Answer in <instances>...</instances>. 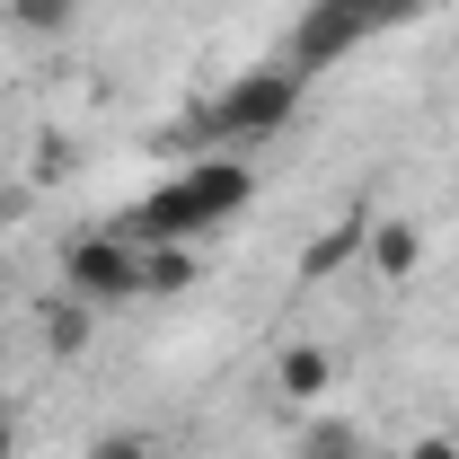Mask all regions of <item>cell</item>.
I'll use <instances>...</instances> for the list:
<instances>
[{
    "label": "cell",
    "mask_w": 459,
    "mask_h": 459,
    "mask_svg": "<svg viewBox=\"0 0 459 459\" xmlns=\"http://www.w3.org/2000/svg\"><path fill=\"white\" fill-rule=\"evenodd\" d=\"M300 71L291 62H265V71H247V80H230L221 98H204V115H195V142H221V151H238V142H274L291 115H300Z\"/></svg>",
    "instance_id": "cell-3"
},
{
    "label": "cell",
    "mask_w": 459,
    "mask_h": 459,
    "mask_svg": "<svg viewBox=\"0 0 459 459\" xmlns=\"http://www.w3.org/2000/svg\"><path fill=\"white\" fill-rule=\"evenodd\" d=\"M406 459H459V433H424V442H415Z\"/></svg>",
    "instance_id": "cell-15"
},
{
    "label": "cell",
    "mask_w": 459,
    "mask_h": 459,
    "mask_svg": "<svg viewBox=\"0 0 459 459\" xmlns=\"http://www.w3.org/2000/svg\"><path fill=\"white\" fill-rule=\"evenodd\" d=\"M362 265H371L380 283H415V265H424V230L406 221V212H380V221L362 230Z\"/></svg>",
    "instance_id": "cell-5"
},
{
    "label": "cell",
    "mask_w": 459,
    "mask_h": 459,
    "mask_svg": "<svg viewBox=\"0 0 459 459\" xmlns=\"http://www.w3.org/2000/svg\"><path fill=\"white\" fill-rule=\"evenodd\" d=\"M18 442H27V415H18V398H0V459H18Z\"/></svg>",
    "instance_id": "cell-14"
},
{
    "label": "cell",
    "mask_w": 459,
    "mask_h": 459,
    "mask_svg": "<svg viewBox=\"0 0 459 459\" xmlns=\"http://www.w3.org/2000/svg\"><path fill=\"white\" fill-rule=\"evenodd\" d=\"M0 27L27 36V45H54V36L80 27V0H0Z\"/></svg>",
    "instance_id": "cell-8"
},
{
    "label": "cell",
    "mask_w": 459,
    "mask_h": 459,
    "mask_svg": "<svg viewBox=\"0 0 459 459\" xmlns=\"http://www.w3.org/2000/svg\"><path fill=\"white\" fill-rule=\"evenodd\" d=\"M195 247H142V300H177V291H195Z\"/></svg>",
    "instance_id": "cell-10"
},
{
    "label": "cell",
    "mask_w": 459,
    "mask_h": 459,
    "mask_svg": "<svg viewBox=\"0 0 459 459\" xmlns=\"http://www.w3.org/2000/svg\"><path fill=\"white\" fill-rule=\"evenodd\" d=\"M362 212H344L336 230H327V238H318V247H309V256H300V283H327V274H344V265H353V256H362Z\"/></svg>",
    "instance_id": "cell-9"
},
{
    "label": "cell",
    "mask_w": 459,
    "mask_h": 459,
    "mask_svg": "<svg viewBox=\"0 0 459 459\" xmlns=\"http://www.w3.org/2000/svg\"><path fill=\"white\" fill-rule=\"evenodd\" d=\"M327 380H336V353H327V344H283V353H274V389H283L291 406L327 398Z\"/></svg>",
    "instance_id": "cell-7"
},
{
    "label": "cell",
    "mask_w": 459,
    "mask_h": 459,
    "mask_svg": "<svg viewBox=\"0 0 459 459\" xmlns=\"http://www.w3.org/2000/svg\"><path fill=\"white\" fill-rule=\"evenodd\" d=\"M353 459H380V451H353Z\"/></svg>",
    "instance_id": "cell-16"
},
{
    "label": "cell",
    "mask_w": 459,
    "mask_h": 459,
    "mask_svg": "<svg viewBox=\"0 0 459 459\" xmlns=\"http://www.w3.org/2000/svg\"><path fill=\"white\" fill-rule=\"evenodd\" d=\"M36 327H45V353L71 362V353H89V336H98V309H89L80 291H54V300L36 309Z\"/></svg>",
    "instance_id": "cell-6"
},
{
    "label": "cell",
    "mask_w": 459,
    "mask_h": 459,
    "mask_svg": "<svg viewBox=\"0 0 459 459\" xmlns=\"http://www.w3.org/2000/svg\"><path fill=\"white\" fill-rule=\"evenodd\" d=\"M247 204H256V169L221 151V160H195L186 177H169L160 195H142L115 230H124V238H142V247H195L204 230H230Z\"/></svg>",
    "instance_id": "cell-1"
},
{
    "label": "cell",
    "mask_w": 459,
    "mask_h": 459,
    "mask_svg": "<svg viewBox=\"0 0 459 459\" xmlns=\"http://www.w3.org/2000/svg\"><path fill=\"white\" fill-rule=\"evenodd\" d=\"M89 459H169V451H160L151 433H124V424H115V433H98V442H89Z\"/></svg>",
    "instance_id": "cell-12"
},
{
    "label": "cell",
    "mask_w": 459,
    "mask_h": 459,
    "mask_svg": "<svg viewBox=\"0 0 459 459\" xmlns=\"http://www.w3.org/2000/svg\"><path fill=\"white\" fill-rule=\"evenodd\" d=\"M406 18H424V0H309V9L291 18V36H283V62L300 80H318V71H336L353 45L389 36Z\"/></svg>",
    "instance_id": "cell-2"
},
{
    "label": "cell",
    "mask_w": 459,
    "mask_h": 459,
    "mask_svg": "<svg viewBox=\"0 0 459 459\" xmlns=\"http://www.w3.org/2000/svg\"><path fill=\"white\" fill-rule=\"evenodd\" d=\"M353 451H362L353 424H309V433H300V459H353Z\"/></svg>",
    "instance_id": "cell-11"
},
{
    "label": "cell",
    "mask_w": 459,
    "mask_h": 459,
    "mask_svg": "<svg viewBox=\"0 0 459 459\" xmlns=\"http://www.w3.org/2000/svg\"><path fill=\"white\" fill-rule=\"evenodd\" d=\"M62 291H80L89 309H124V300H142V238H124V230H89V238H71V247H62Z\"/></svg>",
    "instance_id": "cell-4"
},
{
    "label": "cell",
    "mask_w": 459,
    "mask_h": 459,
    "mask_svg": "<svg viewBox=\"0 0 459 459\" xmlns=\"http://www.w3.org/2000/svg\"><path fill=\"white\" fill-rule=\"evenodd\" d=\"M36 177H45V186H54V177H71V142H62V133H45V142H36Z\"/></svg>",
    "instance_id": "cell-13"
}]
</instances>
